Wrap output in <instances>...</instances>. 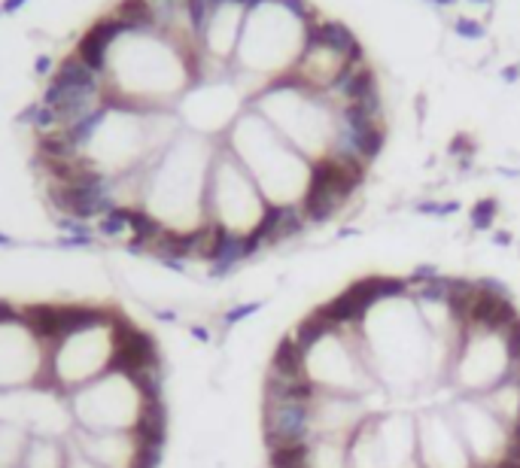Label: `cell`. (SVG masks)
<instances>
[{
	"instance_id": "obj_4",
	"label": "cell",
	"mask_w": 520,
	"mask_h": 468,
	"mask_svg": "<svg viewBox=\"0 0 520 468\" xmlns=\"http://www.w3.org/2000/svg\"><path fill=\"white\" fill-rule=\"evenodd\" d=\"M122 33H125V25H122L119 19H113L110 13L95 19L92 25L85 28V33L76 40L73 46V55L79 61H83L85 67H92L95 73H100L107 79V61H110V49L113 43H116Z\"/></svg>"
},
{
	"instance_id": "obj_10",
	"label": "cell",
	"mask_w": 520,
	"mask_h": 468,
	"mask_svg": "<svg viewBox=\"0 0 520 468\" xmlns=\"http://www.w3.org/2000/svg\"><path fill=\"white\" fill-rule=\"evenodd\" d=\"M95 244H98L95 234H88V237H83V234H61L58 241H55V246H58V249H85V246H95Z\"/></svg>"
},
{
	"instance_id": "obj_16",
	"label": "cell",
	"mask_w": 520,
	"mask_h": 468,
	"mask_svg": "<svg viewBox=\"0 0 520 468\" xmlns=\"http://www.w3.org/2000/svg\"><path fill=\"white\" fill-rule=\"evenodd\" d=\"M0 246H16V241H13V237H9V234H4V232H0Z\"/></svg>"
},
{
	"instance_id": "obj_15",
	"label": "cell",
	"mask_w": 520,
	"mask_h": 468,
	"mask_svg": "<svg viewBox=\"0 0 520 468\" xmlns=\"http://www.w3.org/2000/svg\"><path fill=\"white\" fill-rule=\"evenodd\" d=\"M517 76H520V67H517V64H511V67H505V71H502V79H505V83H514Z\"/></svg>"
},
{
	"instance_id": "obj_1",
	"label": "cell",
	"mask_w": 520,
	"mask_h": 468,
	"mask_svg": "<svg viewBox=\"0 0 520 468\" xmlns=\"http://www.w3.org/2000/svg\"><path fill=\"white\" fill-rule=\"evenodd\" d=\"M332 304L347 319L371 380L390 407L417 410L457 398L450 368L462 326H429L414 277H363L338 292Z\"/></svg>"
},
{
	"instance_id": "obj_5",
	"label": "cell",
	"mask_w": 520,
	"mask_h": 468,
	"mask_svg": "<svg viewBox=\"0 0 520 468\" xmlns=\"http://www.w3.org/2000/svg\"><path fill=\"white\" fill-rule=\"evenodd\" d=\"M64 465H67V447H61L58 438L28 435L19 468H64Z\"/></svg>"
},
{
	"instance_id": "obj_18",
	"label": "cell",
	"mask_w": 520,
	"mask_h": 468,
	"mask_svg": "<svg viewBox=\"0 0 520 468\" xmlns=\"http://www.w3.org/2000/svg\"><path fill=\"white\" fill-rule=\"evenodd\" d=\"M474 4H490V0H474Z\"/></svg>"
},
{
	"instance_id": "obj_17",
	"label": "cell",
	"mask_w": 520,
	"mask_h": 468,
	"mask_svg": "<svg viewBox=\"0 0 520 468\" xmlns=\"http://www.w3.org/2000/svg\"><path fill=\"white\" fill-rule=\"evenodd\" d=\"M429 4H435V6H454L457 0H429Z\"/></svg>"
},
{
	"instance_id": "obj_7",
	"label": "cell",
	"mask_w": 520,
	"mask_h": 468,
	"mask_svg": "<svg viewBox=\"0 0 520 468\" xmlns=\"http://www.w3.org/2000/svg\"><path fill=\"white\" fill-rule=\"evenodd\" d=\"M95 234L98 237H110V241H119V237H131V207H116L107 216H100L95 222Z\"/></svg>"
},
{
	"instance_id": "obj_9",
	"label": "cell",
	"mask_w": 520,
	"mask_h": 468,
	"mask_svg": "<svg viewBox=\"0 0 520 468\" xmlns=\"http://www.w3.org/2000/svg\"><path fill=\"white\" fill-rule=\"evenodd\" d=\"M274 4H280L292 19H298V21H311V19H316V9H313L311 0H274Z\"/></svg>"
},
{
	"instance_id": "obj_11",
	"label": "cell",
	"mask_w": 520,
	"mask_h": 468,
	"mask_svg": "<svg viewBox=\"0 0 520 468\" xmlns=\"http://www.w3.org/2000/svg\"><path fill=\"white\" fill-rule=\"evenodd\" d=\"M64 468H100V465H95L85 453H79L76 447H71V444H67V465Z\"/></svg>"
},
{
	"instance_id": "obj_12",
	"label": "cell",
	"mask_w": 520,
	"mask_h": 468,
	"mask_svg": "<svg viewBox=\"0 0 520 468\" xmlns=\"http://www.w3.org/2000/svg\"><path fill=\"white\" fill-rule=\"evenodd\" d=\"M55 67H58V64H55V61L49 58V55H37V61H33V73L49 79V76L55 73Z\"/></svg>"
},
{
	"instance_id": "obj_8",
	"label": "cell",
	"mask_w": 520,
	"mask_h": 468,
	"mask_svg": "<svg viewBox=\"0 0 520 468\" xmlns=\"http://www.w3.org/2000/svg\"><path fill=\"white\" fill-rule=\"evenodd\" d=\"M454 33L462 40H484L487 37V28L481 25L478 19H457L454 21Z\"/></svg>"
},
{
	"instance_id": "obj_13",
	"label": "cell",
	"mask_w": 520,
	"mask_h": 468,
	"mask_svg": "<svg viewBox=\"0 0 520 468\" xmlns=\"http://www.w3.org/2000/svg\"><path fill=\"white\" fill-rule=\"evenodd\" d=\"M13 319H19V304L0 298V326H4V323H13Z\"/></svg>"
},
{
	"instance_id": "obj_2",
	"label": "cell",
	"mask_w": 520,
	"mask_h": 468,
	"mask_svg": "<svg viewBox=\"0 0 520 468\" xmlns=\"http://www.w3.org/2000/svg\"><path fill=\"white\" fill-rule=\"evenodd\" d=\"M67 405L76 426L92 432H134L143 414V395L137 383L113 371L73 390Z\"/></svg>"
},
{
	"instance_id": "obj_6",
	"label": "cell",
	"mask_w": 520,
	"mask_h": 468,
	"mask_svg": "<svg viewBox=\"0 0 520 468\" xmlns=\"http://www.w3.org/2000/svg\"><path fill=\"white\" fill-rule=\"evenodd\" d=\"M25 444H28L25 429L0 423V468H19L21 453H25Z\"/></svg>"
},
{
	"instance_id": "obj_14",
	"label": "cell",
	"mask_w": 520,
	"mask_h": 468,
	"mask_svg": "<svg viewBox=\"0 0 520 468\" xmlns=\"http://www.w3.org/2000/svg\"><path fill=\"white\" fill-rule=\"evenodd\" d=\"M28 0H0V9H4V16H16Z\"/></svg>"
},
{
	"instance_id": "obj_3",
	"label": "cell",
	"mask_w": 520,
	"mask_h": 468,
	"mask_svg": "<svg viewBox=\"0 0 520 468\" xmlns=\"http://www.w3.org/2000/svg\"><path fill=\"white\" fill-rule=\"evenodd\" d=\"M417 462L420 468H474L459 432L444 414V405L417 407Z\"/></svg>"
},
{
	"instance_id": "obj_19",
	"label": "cell",
	"mask_w": 520,
	"mask_h": 468,
	"mask_svg": "<svg viewBox=\"0 0 520 468\" xmlns=\"http://www.w3.org/2000/svg\"><path fill=\"white\" fill-rule=\"evenodd\" d=\"M0 19H4V9H0Z\"/></svg>"
}]
</instances>
